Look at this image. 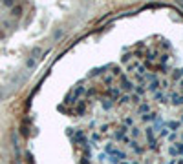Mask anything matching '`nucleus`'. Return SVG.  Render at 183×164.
<instances>
[{
	"label": "nucleus",
	"mask_w": 183,
	"mask_h": 164,
	"mask_svg": "<svg viewBox=\"0 0 183 164\" xmlns=\"http://www.w3.org/2000/svg\"><path fill=\"white\" fill-rule=\"evenodd\" d=\"M110 93H112V97H113V98H115V97H119V89H112Z\"/></svg>",
	"instance_id": "1"
},
{
	"label": "nucleus",
	"mask_w": 183,
	"mask_h": 164,
	"mask_svg": "<svg viewBox=\"0 0 183 164\" xmlns=\"http://www.w3.org/2000/svg\"><path fill=\"white\" fill-rule=\"evenodd\" d=\"M169 126L172 128V130H176V128H180V122H170V124H169Z\"/></svg>",
	"instance_id": "2"
},
{
	"label": "nucleus",
	"mask_w": 183,
	"mask_h": 164,
	"mask_svg": "<svg viewBox=\"0 0 183 164\" xmlns=\"http://www.w3.org/2000/svg\"><path fill=\"white\" fill-rule=\"evenodd\" d=\"M33 57H38V55H41V49H38V48H35V49H33Z\"/></svg>",
	"instance_id": "3"
},
{
	"label": "nucleus",
	"mask_w": 183,
	"mask_h": 164,
	"mask_svg": "<svg viewBox=\"0 0 183 164\" xmlns=\"http://www.w3.org/2000/svg\"><path fill=\"white\" fill-rule=\"evenodd\" d=\"M6 4H7V6H11V4H13V0H6Z\"/></svg>",
	"instance_id": "4"
}]
</instances>
